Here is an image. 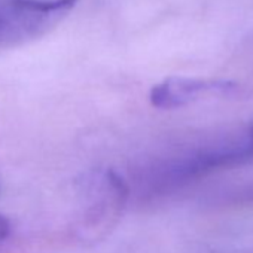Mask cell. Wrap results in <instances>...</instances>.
<instances>
[{
    "label": "cell",
    "instance_id": "obj_3",
    "mask_svg": "<svg viewBox=\"0 0 253 253\" xmlns=\"http://www.w3.org/2000/svg\"><path fill=\"white\" fill-rule=\"evenodd\" d=\"M243 94L244 89L234 81L171 76L151 89L149 100L157 109L171 110L206 98H235Z\"/></svg>",
    "mask_w": 253,
    "mask_h": 253
},
{
    "label": "cell",
    "instance_id": "obj_4",
    "mask_svg": "<svg viewBox=\"0 0 253 253\" xmlns=\"http://www.w3.org/2000/svg\"><path fill=\"white\" fill-rule=\"evenodd\" d=\"M9 232H11V223H9V220L3 214H0V244H2L8 238Z\"/></svg>",
    "mask_w": 253,
    "mask_h": 253
},
{
    "label": "cell",
    "instance_id": "obj_1",
    "mask_svg": "<svg viewBox=\"0 0 253 253\" xmlns=\"http://www.w3.org/2000/svg\"><path fill=\"white\" fill-rule=\"evenodd\" d=\"M86 206L79 220V232L85 238L104 237L122 214L128 186L112 170L98 173L88 182Z\"/></svg>",
    "mask_w": 253,
    "mask_h": 253
},
{
    "label": "cell",
    "instance_id": "obj_2",
    "mask_svg": "<svg viewBox=\"0 0 253 253\" xmlns=\"http://www.w3.org/2000/svg\"><path fill=\"white\" fill-rule=\"evenodd\" d=\"M79 0H0V43L17 42L49 29Z\"/></svg>",
    "mask_w": 253,
    "mask_h": 253
},
{
    "label": "cell",
    "instance_id": "obj_5",
    "mask_svg": "<svg viewBox=\"0 0 253 253\" xmlns=\"http://www.w3.org/2000/svg\"><path fill=\"white\" fill-rule=\"evenodd\" d=\"M252 131H253V130H252Z\"/></svg>",
    "mask_w": 253,
    "mask_h": 253
}]
</instances>
